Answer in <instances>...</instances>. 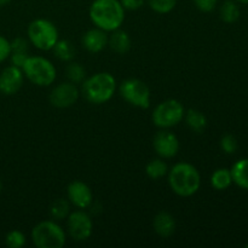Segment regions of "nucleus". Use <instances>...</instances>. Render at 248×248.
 <instances>
[{
  "instance_id": "1",
  "label": "nucleus",
  "mask_w": 248,
  "mask_h": 248,
  "mask_svg": "<svg viewBox=\"0 0 248 248\" xmlns=\"http://www.w3.org/2000/svg\"><path fill=\"white\" fill-rule=\"evenodd\" d=\"M89 15L92 23L107 33L119 29L125 21V9L119 0H93Z\"/></svg>"
},
{
  "instance_id": "2",
  "label": "nucleus",
  "mask_w": 248,
  "mask_h": 248,
  "mask_svg": "<svg viewBox=\"0 0 248 248\" xmlns=\"http://www.w3.org/2000/svg\"><path fill=\"white\" fill-rule=\"evenodd\" d=\"M169 184L176 195L189 198L195 195L201 186V176L195 166L179 162L169 170Z\"/></svg>"
},
{
  "instance_id": "3",
  "label": "nucleus",
  "mask_w": 248,
  "mask_h": 248,
  "mask_svg": "<svg viewBox=\"0 0 248 248\" xmlns=\"http://www.w3.org/2000/svg\"><path fill=\"white\" fill-rule=\"evenodd\" d=\"M82 94L92 104H103L110 101L116 90V80L110 73L102 72L82 81Z\"/></svg>"
},
{
  "instance_id": "4",
  "label": "nucleus",
  "mask_w": 248,
  "mask_h": 248,
  "mask_svg": "<svg viewBox=\"0 0 248 248\" xmlns=\"http://www.w3.org/2000/svg\"><path fill=\"white\" fill-rule=\"evenodd\" d=\"M21 69L24 77L36 86H50L57 77L55 65L40 56H28Z\"/></svg>"
},
{
  "instance_id": "5",
  "label": "nucleus",
  "mask_w": 248,
  "mask_h": 248,
  "mask_svg": "<svg viewBox=\"0 0 248 248\" xmlns=\"http://www.w3.org/2000/svg\"><path fill=\"white\" fill-rule=\"evenodd\" d=\"M31 241L38 248H62L65 245V232L53 220H44L31 230Z\"/></svg>"
},
{
  "instance_id": "6",
  "label": "nucleus",
  "mask_w": 248,
  "mask_h": 248,
  "mask_svg": "<svg viewBox=\"0 0 248 248\" xmlns=\"http://www.w3.org/2000/svg\"><path fill=\"white\" fill-rule=\"evenodd\" d=\"M28 39L41 51L52 50L58 41V31L55 24L45 18L34 19L27 29Z\"/></svg>"
},
{
  "instance_id": "7",
  "label": "nucleus",
  "mask_w": 248,
  "mask_h": 248,
  "mask_svg": "<svg viewBox=\"0 0 248 248\" xmlns=\"http://www.w3.org/2000/svg\"><path fill=\"white\" fill-rule=\"evenodd\" d=\"M183 104L177 99H167L155 107L152 120L159 128H171L178 125L184 119Z\"/></svg>"
},
{
  "instance_id": "8",
  "label": "nucleus",
  "mask_w": 248,
  "mask_h": 248,
  "mask_svg": "<svg viewBox=\"0 0 248 248\" xmlns=\"http://www.w3.org/2000/svg\"><path fill=\"white\" fill-rule=\"evenodd\" d=\"M120 96L131 106L140 109L150 107V90L144 81L140 79H126L119 87Z\"/></svg>"
},
{
  "instance_id": "9",
  "label": "nucleus",
  "mask_w": 248,
  "mask_h": 248,
  "mask_svg": "<svg viewBox=\"0 0 248 248\" xmlns=\"http://www.w3.org/2000/svg\"><path fill=\"white\" fill-rule=\"evenodd\" d=\"M67 228L70 237L75 241H86L92 235L93 223L91 217L84 211L70 213L67 219Z\"/></svg>"
},
{
  "instance_id": "10",
  "label": "nucleus",
  "mask_w": 248,
  "mask_h": 248,
  "mask_svg": "<svg viewBox=\"0 0 248 248\" xmlns=\"http://www.w3.org/2000/svg\"><path fill=\"white\" fill-rule=\"evenodd\" d=\"M153 147L156 154L162 159L174 157L179 152V140L174 133L167 128H161L153 138Z\"/></svg>"
},
{
  "instance_id": "11",
  "label": "nucleus",
  "mask_w": 248,
  "mask_h": 248,
  "mask_svg": "<svg viewBox=\"0 0 248 248\" xmlns=\"http://www.w3.org/2000/svg\"><path fill=\"white\" fill-rule=\"evenodd\" d=\"M80 92L77 85L73 82H62L53 87L50 93V103L53 107L60 109L69 108L73 104L77 103L79 99Z\"/></svg>"
},
{
  "instance_id": "12",
  "label": "nucleus",
  "mask_w": 248,
  "mask_h": 248,
  "mask_svg": "<svg viewBox=\"0 0 248 248\" xmlns=\"http://www.w3.org/2000/svg\"><path fill=\"white\" fill-rule=\"evenodd\" d=\"M68 200L80 210H85L91 206L93 201V194L87 184L81 181H74L67 188Z\"/></svg>"
},
{
  "instance_id": "13",
  "label": "nucleus",
  "mask_w": 248,
  "mask_h": 248,
  "mask_svg": "<svg viewBox=\"0 0 248 248\" xmlns=\"http://www.w3.org/2000/svg\"><path fill=\"white\" fill-rule=\"evenodd\" d=\"M23 78L21 68L15 65L5 68L0 74V91L7 96L17 93L23 85Z\"/></svg>"
},
{
  "instance_id": "14",
  "label": "nucleus",
  "mask_w": 248,
  "mask_h": 248,
  "mask_svg": "<svg viewBox=\"0 0 248 248\" xmlns=\"http://www.w3.org/2000/svg\"><path fill=\"white\" fill-rule=\"evenodd\" d=\"M82 46L91 53H98L108 45V34L106 31L93 28L87 31L81 39Z\"/></svg>"
},
{
  "instance_id": "15",
  "label": "nucleus",
  "mask_w": 248,
  "mask_h": 248,
  "mask_svg": "<svg viewBox=\"0 0 248 248\" xmlns=\"http://www.w3.org/2000/svg\"><path fill=\"white\" fill-rule=\"evenodd\" d=\"M153 227L159 236L170 237L174 234V230H176V220H174L173 216L162 211L155 216Z\"/></svg>"
},
{
  "instance_id": "16",
  "label": "nucleus",
  "mask_w": 248,
  "mask_h": 248,
  "mask_svg": "<svg viewBox=\"0 0 248 248\" xmlns=\"http://www.w3.org/2000/svg\"><path fill=\"white\" fill-rule=\"evenodd\" d=\"M108 45L114 52L119 55L128 52L131 48V38L126 31H121L120 28L111 31L110 35L108 36Z\"/></svg>"
},
{
  "instance_id": "17",
  "label": "nucleus",
  "mask_w": 248,
  "mask_h": 248,
  "mask_svg": "<svg viewBox=\"0 0 248 248\" xmlns=\"http://www.w3.org/2000/svg\"><path fill=\"white\" fill-rule=\"evenodd\" d=\"M184 118L188 127L196 133H202L207 126V119L198 109H189L184 114Z\"/></svg>"
},
{
  "instance_id": "18",
  "label": "nucleus",
  "mask_w": 248,
  "mask_h": 248,
  "mask_svg": "<svg viewBox=\"0 0 248 248\" xmlns=\"http://www.w3.org/2000/svg\"><path fill=\"white\" fill-rule=\"evenodd\" d=\"M232 182L242 189L248 190V159H241L230 170Z\"/></svg>"
},
{
  "instance_id": "19",
  "label": "nucleus",
  "mask_w": 248,
  "mask_h": 248,
  "mask_svg": "<svg viewBox=\"0 0 248 248\" xmlns=\"http://www.w3.org/2000/svg\"><path fill=\"white\" fill-rule=\"evenodd\" d=\"M232 183V172L228 169H218L211 176V184L216 190H225Z\"/></svg>"
},
{
  "instance_id": "20",
  "label": "nucleus",
  "mask_w": 248,
  "mask_h": 248,
  "mask_svg": "<svg viewBox=\"0 0 248 248\" xmlns=\"http://www.w3.org/2000/svg\"><path fill=\"white\" fill-rule=\"evenodd\" d=\"M145 173L150 179H160L169 173V166L161 159L150 160L145 166Z\"/></svg>"
},
{
  "instance_id": "21",
  "label": "nucleus",
  "mask_w": 248,
  "mask_h": 248,
  "mask_svg": "<svg viewBox=\"0 0 248 248\" xmlns=\"http://www.w3.org/2000/svg\"><path fill=\"white\" fill-rule=\"evenodd\" d=\"M52 50L56 57L63 62H70L75 56L74 46L68 40H58Z\"/></svg>"
},
{
  "instance_id": "22",
  "label": "nucleus",
  "mask_w": 248,
  "mask_h": 248,
  "mask_svg": "<svg viewBox=\"0 0 248 248\" xmlns=\"http://www.w3.org/2000/svg\"><path fill=\"white\" fill-rule=\"evenodd\" d=\"M220 18L225 22V23H234L239 19L240 17V9L237 4L232 0H227L223 2L222 7H220Z\"/></svg>"
},
{
  "instance_id": "23",
  "label": "nucleus",
  "mask_w": 248,
  "mask_h": 248,
  "mask_svg": "<svg viewBox=\"0 0 248 248\" xmlns=\"http://www.w3.org/2000/svg\"><path fill=\"white\" fill-rule=\"evenodd\" d=\"M69 202L64 199H57L50 207V215L55 220H63L69 215Z\"/></svg>"
},
{
  "instance_id": "24",
  "label": "nucleus",
  "mask_w": 248,
  "mask_h": 248,
  "mask_svg": "<svg viewBox=\"0 0 248 248\" xmlns=\"http://www.w3.org/2000/svg\"><path fill=\"white\" fill-rule=\"evenodd\" d=\"M65 73H67L69 81L73 84H80V82L82 84V81L86 79V70L79 63H69L67 65Z\"/></svg>"
},
{
  "instance_id": "25",
  "label": "nucleus",
  "mask_w": 248,
  "mask_h": 248,
  "mask_svg": "<svg viewBox=\"0 0 248 248\" xmlns=\"http://www.w3.org/2000/svg\"><path fill=\"white\" fill-rule=\"evenodd\" d=\"M148 5L156 14H169L176 7L177 0H147Z\"/></svg>"
},
{
  "instance_id": "26",
  "label": "nucleus",
  "mask_w": 248,
  "mask_h": 248,
  "mask_svg": "<svg viewBox=\"0 0 248 248\" xmlns=\"http://www.w3.org/2000/svg\"><path fill=\"white\" fill-rule=\"evenodd\" d=\"M5 242L10 248H21L26 245V236L19 230H12L6 235Z\"/></svg>"
},
{
  "instance_id": "27",
  "label": "nucleus",
  "mask_w": 248,
  "mask_h": 248,
  "mask_svg": "<svg viewBox=\"0 0 248 248\" xmlns=\"http://www.w3.org/2000/svg\"><path fill=\"white\" fill-rule=\"evenodd\" d=\"M220 147H222L223 152L227 154H234L237 150V140L232 135H225L224 137L220 140Z\"/></svg>"
},
{
  "instance_id": "28",
  "label": "nucleus",
  "mask_w": 248,
  "mask_h": 248,
  "mask_svg": "<svg viewBox=\"0 0 248 248\" xmlns=\"http://www.w3.org/2000/svg\"><path fill=\"white\" fill-rule=\"evenodd\" d=\"M10 55H11V44L6 38L0 35V63L7 60Z\"/></svg>"
},
{
  "instance_id": "29",
  "label": "nucleus",
  "mask_w": 248,
  "mask_h": 248,
  "mask_svg": "<svg viewBox=\"0 0 248 248\" xmlns=\"http://www.w3.org/2000/svg\"><path fill=\"white\" fill-rule=\"evenodd\" d=\"M194 5L198 7V10L202 12H211L215 10L217 5V0H193Z\"/></svg>"
},
{
  "instance_id": "30",
  "label": "nucleus",
  "mask_w": 248,
  "mask_h": 248,
  "mask_svg": "<svg viewBox=\"0 0 248 248\" xmlns=\"http://www.w3.org/2000/svg\"><path fill=\"white\" fill-rule=\"evenodd\" d=\"M11 52H28V43L23 38H17L11 43Z\"/></svg>"
},
{
  "instance_id": "31",
  "label": "nucleus",
  "mask_w": 248,
  "mask_h": 248,
  "mask_svg": "<svg viewBox=\"0 0 248 248\" xmlns=\"http://www.w3.org/2000/svg\"><path fill=\"white\" fill-rule=\"evenodd\" d=\"M10 57H11L12 65L22 68L24 62H26V60L28 58V52H11Z\"/></svg>"
},
{
  "instance_id": "32",
  "label": "nucleus",
  "mask_w": 248,
  "mask_h": 248,
  "mask_svg": "<svg viewBox=\"0 0 248 248\" xmlns=\"http://www.w3.org/2000/svg\"><path fill=\"white\" fill-rule=\"evenodd\" d=\"M119 1L121 2L124 9L130 10V11H136L144 4V0H119Z\"/></svg>"
},
{
  "instance_id": "33",
  "label": "nucleus",
  "mask_w": 248,
  "mask_h": 248,
  "mask_svg": "<svg viewBox=\"0 0 248 248\" xmlns=\"http://www.w3.org/2000/svg\"><path fill=\"white\" fill-rule=\"evenodd\" d=\"M10 1H11V0H0V6H4V5L9 4Z\"/></svg>"
},
{
  "instance_id": "34",
  "label": "nucleus",
  "mask_w": 248,
  "mask_h": 248,
  "mask_svg": "<svg viewBox=\"0 0 248 248\" xmlns=\"http://www.w3.org/2000/svg\"><path fill=\"white\" fill-rule=\"evenodd\" d=\"M236 1L242 2V4H248V0H236Z\"/></svg>"
},
{
  "instance_id": "35",
  "label": "nucleus",
  "mask_w": 248,
  "mask_h": 248,
  "mask_svg": "<svg viewBox=\"0 0 248 248\" xmlns=\"http://www.w3.org/2000/svg\"><path fill=\"white\" fill-rule=\"evenodd\" d=\"M0 193H1V182H0Z\"/></svg>"
},
{
  "instance_id": "36",
  "label": "nucleus",
  "mask_w": 248,
  "mask_h": 248,
  "mask_svg": "<svg viewBox=\"0 0 248 248\" xmlns=\"http://www.w3.org/2000/svg\"><path fill=\"white\" fill-rule=\"evenodd\" d=\"M246 247H247V248H248V244H247V245H246Z\"/></svg>"
}]
</instances>
